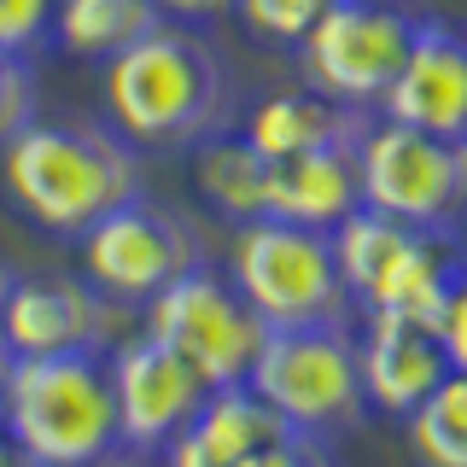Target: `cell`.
<instances>
[{
  "label": "cell",
  "mask_w": 467,
  "mask_h": 467,
  "mask_svg": "<svg viewBox=\"0 0 467 467\" xmlns=\"http://www.w3.org/2000/svg\"><path fill=\"white\" fill-rule=\"evenodd\" d=\"M106 123L135 152H193L211 135H228L240 111V82L216 41L193 24H158L129 53L99 65Z\"/></svg>",
  "instance_id": "1"
},
{
  "label": "cell",
  "mask_w": 467,
  "mask_h": 467,
  "mask_svg": "<svg viewBox=\"0 0 467 467\" xmlns=\"http://www.w3.org/2000/svg\"><path fill=\"white\" fill-rule=\"evenodd\" d=\"M0 187L18 216L47 240L77 245L99 216L140 199V152L111 123L82 117H36L0 146Z\"/></svg>",
  "instance_id": "2"
},
{
  "label": "cell",
  "mask_w": 467,
  "mask_h": 467,
  "mask_svg": "<svg viewBox=\"0 0 467 467\" xmlns=\"http://www.w3.org/2000/svg\"><path fill=\"white\" fill-rule=\"evenodd\" d=\"M6 438L29 467H117L129 456L106 350L6 357Z\"/></svg>",
  "instance_id": "3"
},
{
  "label": "cell",
  "mask_w": 467,
  "mask_h": 467,
  "mask_svg": "<svg viewBox=\"0 0 467 467\" xmlns=\"http://www.w3.org/2000/svg\"><path fill=\"white\" fill-rule=\"evenodd\" d=\"M333 257L362 316H398L420 327H438L450 292L467 281L462 228H415L368 204L333 228Z\"/></svg>",
  "instance_id": "4"
},
{
  "label": "cell",
  "mask_w": 467,
  "mask_h": 467,
  "mask_svg": "<svg viewBox=\"0 0 467 467\" xmlns=\"http://www.w3.org/2000/svg\"><path fill=\"white\" fill-rule=\"evenodd\" d=\"M228 281L257 310L269 333L286 327H339L350 321V292L333 257V234L298 228V223H245L228 245Z\"/></svg>",
  "instance_id": "5"
},
{
  "label": "cell",
  "mask_w": 467,
  "mask_h": 467,
  "mask_svg": "<svg viewBox=\"0 0 467 467\" xmlns=\"http://www.w3.org/2000/svg\"><path fill=\"white\" fill-rule=\"evenodd\" d=\"M245 386H252L292 432H310V438H333V432L357 427V420L368 415L362 368H357V327H350V321H339V327L269 333Z\"/></svg>",
  "instance_id": "6"
},
{
  "label": "cell",
  "mask_w": 467,
  "mask_h": 467,
  "mask_svg": "<svg viewBox=\"0 0 467 467\" xmlns=\"http://www.w3.org/2000/svg\"><path fill=\"white\" fill-rule=\"evenodd\" d=\"M420 12L403 0H339L310 36L298 41V70L304 88L345 111H379L386 88L398 82L409 41H415Z\"/></svg>",
  "instance_id": "7"
},
{
  "label": "cell",
  "mask_w": 467,
  "mask_h": 467,
  "mask_svg": "<svg viewBox=\"0 0 467 467\" xmlns=\"http://www.w3.org/2000/svg\"><path fill=\"white\" fill-rule=\"evenodd\" d=\"M140 333H152L182 362H193L204 386H245L263 339H269L257 310L240 298V286L216 263H199L158 292L140 310Z\"/></svg>",
  "instance_id": "8"
},
{
  "label": "cell",
  "mask_w": 467,
  "mask_h": 467,
  "mask_svg": "<svg viewBox=\"0 0 467 467\" xmlns=\"http://www.w3.org/2000/svg\"><path fill=\"white\" fill-rule=\"evenodd\" d=\"M82 281L99 286L117 310H146L170 281H182L187 269L204 263L199 228L182 211L158 204L152 193L117 204L111 216H99L94 228L77 240Z\"/></svg>",
  "instance_id": "9"
},
{
  "label": "cell",
  "mask_w": 467,
  "mask_h": 467,
  "mask_svg": "<svg viewBox=\"0 0 467 467\" xmlns=\"http://www.w3.org/2000/svg\"><path fill=\"white\" fill-rule=\"evenodd\" d=\"M362 204L415 228H467V140L374 117L357 146Z\"/></svg>",
  "instance_id": "10"
},
{
  "label": "cell",
  "mask_w": 467,
  "mask_h": 467,
  "mask_svg": "<svg viewBox=\"0 0 467 467\" xmlns=\"http://www.w3.org/2000/svg\"><path fill=\"white\" fill-rule=\"evenodd\" d=\"M111 362V398H117V427H123V450L135 462H158L164 450L193 427L199 403L211 398V386L199 379L193 362H182L170 345H158L152 333L117 339L106 350Z\"/></svg>",
  "instance_id": "11"
},
{
  "label": "cell",
  "mask_w": 467,
  "mask_h": 467,
  "mask_svg": "<svg viewBox=\"0 0 467 467\" xmlns=\"http://www.w3.org/2000/svg\"><path fill=\"white\" fill-rule=\"evenodd\" d=\"M117 345V304L82 275H6L0 350L6 357H82Z\"/></svg>",
  "instance_id": "12"
},
{
  "label": "cell",
  "mask_w": 467,
  "mask_h": 467,
  "mask_svg": "<svg viewBox=\"0 0 467 467\" xmlns=\"http://www.w3.org/2000/svg\"><path fill=\"white\" fill-rule=\"evenodd\" d=\"M374 117L403 123V129H427V135L467 140V29L420 12L409 58H403L398 82L386 88Z\"/></svg>",
  "instance_id": "13"
},
{
  "label": "cell",
  "mask_w": 467,
  "mask_h": 467,
  "mask_svg": "<svg viewBox=\"0 0 467 467\" xmlns=\"http://www.w3.org/2000/svg\"><path fill=\"white\" fill-rule=\"evenodd\" d=\"M357 368H362V398H368L374 415L409 420L450 379V357L438 345V327L398 321V316H362Z\"/></svg>",
  "instance_id": "14"
},
{
  "label": "cell",
  "mask_w": 467,
  "mask_h": 467,
  "mask_svg": "<svg viewBox=\"0 0 467 467\" xmlns=\"http://www.w3.org/2000/svg\"><path fill=\"white\" fill-rule=\"evenodd\" d=\"M362 135H368V129H362ZM357 146L362 140H339V146H321V152L292 158V164H275V182H269V216L275 223H298V228L333 234L345 216H357L362 211Z\"/></svg>",
  "instance_id": "15"
},
{
  "label": "cell",
  "mask_w": 467,
  "mask_h": 467,
  "mask_svg": "<svg viewBox=\"0 0 467 467\" xmlns=\"http://www.w3.org/2000/svg\"><path fill=\"white\" fill-rule=\"evenodd\" d=\"M374 123V111H345L333 99H321L316 88H286V94H269L245 111L240 135L252 152H263L269 164H292L304 152H321V146L339 140H362V129Z\"/></svg>",
  "instance_id": "16"
},
{
  "label": "cell",
  "mask_w": 467,
  "mask_h": 467,
  "mask_svg": "<svg viewBox=\"0 0 467 467\" xmlns=\"http://www.w3.org/2000/svg\"><path fill=\"white\" fill-rule=\"evenodd\" d=\"M269 182H275V164L245 146L240 129L193 146V187H199L204 211H216L228 228H245V223L269 216Z\"/></svg>",
  "instance_id": "17"
},
{
  "label": "cell",
  "mask_w": 467,
  "mask_h": 467,
  "mask_svg": "<svg viewBox=\"0 0 467 467\" xmlns=\"http://www.w3.org/2000/svg\"><path fill=\"white\" fill-rule=\"evenodd\" d=\"M164 24L152 0H58L53 18V47L65 58H88V65H111L129 53L140 36Z\"/></svg>",
  "instance_id": "18"
},
{
  "label": "cell",
  "mask_w": 467,
  "mask_h": 467,
  "mask_svg": "<svg viewBox=\"0 0 467 467\" xmlns=\"http://www.w3.org/2000/svg\"><path fill=\"white\" fill-rule=\"evenodd\" d=\"M286 432L292 427L257 398L252 386H211V398L199 403L193 427H187V438H193L216 467H240L245 456L269 450L275 438H286Z\"/></svg>",
  "instance_id": "19"
},
{
  "label": "cell",
  "mask_w": 467,
  "mask_h": 467,
  "mask_svg": "<svg viewBox=\"0 0 467 467\" xmlns=\"http://www.w3.org/2000/svg\"><path fill=\"white\" fill-rule=\"evenodd\" d=\"M403 432L420 467H467V374H450L403 420Z\"/></svg>",
  "instance_id": "20"
},
{
  "label": "cell",
  "mask_w": 467,
  "mask_h": 467,
  "mask_svg": "<svg viewBox=\"0 0 467 467\" xmlns=\"http://www.w3.org/2000/svg\"><path fill=\"white\" fill-rule=\"evenodd\" d=\"M339 0H234V18L245 24L252 41H269V47H298L310 29L327 18Z\"/></svg>",
  "instance_id": "21"
},
{
  "label": "cell",
  "mask_w": 467,
  "mask_h": 467,
  "mask_svg": "<svg viewBox=\"0 0 467 467\" xmlns=\"http://www.w3.org/2000/svg\"><path fill=\"white\" fill-rule=\"evenodd\" d=\"M53 18L58 0H0V53L36 65L53 47Z\"/></svg>",
  "instance_id": "22"
},
{
  "label": "cell",
  "mask_w": 467,
  "mask_h": 467,
  "mask_svg": "<svg viewBox=\"0 0 467 467\" xmlns=\"http://www.w3.org/2000/svg\"><path fill=\"white\" fill-rule=\"evenodd\" d=\"M41 106V88H36V65L29 58H6L0 53V146H6L18 129L36 123Z\"/></svg>",
  "instance_id": "23"
},
{
  "label": "cell",
  "mask_w": 467,
  "mask_h": 467,
  "mask_svg": "<svg viewBox=\"0 0 467 467\" xmlns=\"http://www.w3.org/2000/svg\"><path fill=\"white\" fill-rule=\"evenodd\" d=\"M240 467H339V456L327 450V438H310V432H286L275 438L269 450L245 456Z\"/></svg>",
  "instance_id": "24"
},
{
  "label": "cell",
  "mask_w": 467,
  "mask_h": 467,
  "mask_svg": "<svg viewBox=\"0 0 467 467\" xmlns=\"http://www.w3.org/2000/svg\"><path fill=\"white\" fill-rule=\"evenodd\" d=\"M438 345L450 357V374H467V281L450 292L444 316H438Z\"/></svg>",
  "instance_id": "25"
},
{
  "label": "cell",
  "mask_w": 467,
  "mask_h": 467,
  "mask_svg": "<svg viewBox=\"0 0 467 467\" xmlns=\"http://www.w3.org/2000/svg\"><path fill=\"white\" fill-rule=\"evenodd\" d=\"M152 6L158 12H164V18L170 24H216V18H223V12H234V0H152Z\"/></svg>",
  "instance_id": "26"
},
{
  "label": "cell",
  "mask_w": 467,
  "mask_h": 467,
  "mask_svg": "<svg viewBox=\"0 0 467 467\" xmlns=\"http://www.w3.org/2000/svg\"><path fill=\"white\" fill-rule=\"evenodd\" d=\"M0 467H29V456H24V450H18V444H12V438H6V432H0Z\"/></svg>",
  "instance_id": "27"
},
{
  "label": "cell",
  "mask_w": 467,
  "mask_h": 467,
  "mask_svg": "<svg viewBox=\"0 0 467 467\" xmlns=\"http://www.w3.org/2000/svg\"><path fill=\"white\" fill-rule=\"evenodd\" d=\"M0 432H6V357H0Z\"/></svg>",
  "instance_id": "28"
},
{
  "label": "cell",
  "mask_w": 467,
  "mask_h": 467,
  "mask_svg": "<svg viewBox=\"0 0 467 467\" xmlns=\"http://www.w3.org/2000/svg\"><path fill=\"white\" fill-rule=\"evenodd\" d=\"M0 298H6V269H0ZM0 357H6V350H0Z\"/></svg>",
  "instance_id": "29"
}]
</instances>
